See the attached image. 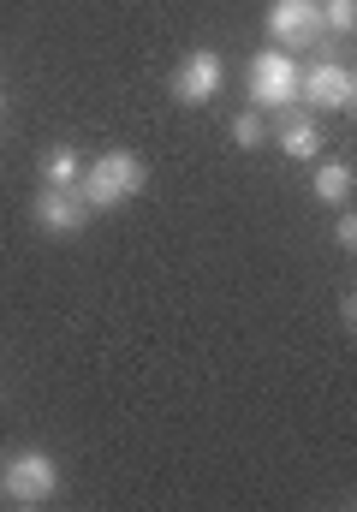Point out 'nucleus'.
Instances as JSON below:
<instances>
[{"label": "nucleus", "instance_id": "nucleus-2", "mask_svg": "<svg viewBox=\"0 0 357 512\" xmlns=\"http://www.w3.org/2000/svg\"><path fill=\"white\" fill-rule=\"evenodd\" d=\"M60 459L48 447H18L6 465H0V501L12 507H48L60 495Z\"/></svg>", "mask_w": 357, "mask_h": 512}, {"label": "nucleus", "instance_id": "nucleus-3", "mask_svg": "<svg viewBox=\"0 0 357 512\" xmlns=\"http://www.w3.org/2000/svg\"><path fill=\"white\" fill-rule=\"evenodd\" d=\"M250 102L268 108V114L292 108V102H298V54H286V48H262V54L250 60Z\"/></svg>", "mask_w": 357, "mask_h": 512}, {"label": "nucleus", "instance_id": "nucleus-1", "mask_svg": "<svg viewBox=\"0 0 357 512\" xmlns=\"http://www.w3.org/2000/svg\"><path fill=\"white\" fill-rule=\"evenodd\" d=\"M72 191L84 197V209H125L131 197L149 191V161L137 149H102L96 161H84Z\"/></svg>", "mask_w": 357, "mask_h": 512}, {"label": "nucleus", "instance_id": "nucleus-9", "mask_svg": "<svg viewBox=\"0 0 357 512\" xmlns=\"http://www.w3.org/2000/svg\"><path fill=\"white\" fill-rule=\"evenodd\" d=\"M274 143H280V155H292V161H316V155H322V126H316L310 114H292V108H280Z\"/></svg>", "mask_w": 357, "mask_h": 512}, {"label": "nucleus", "instance_id": "nucleus-15", "mask_svg": "<svg viewBox=\"0 0 357 512\" xmlns=\"http://www.w3.org/2000/svg\"><path fill=\"white\" fill-rule=\"evenodd\" d=\"M0 114H6V90H0Z\"/></svg>", "mask_w": 357, "mask_h": 512}, {"label": "nucleus", "instance_id": "nucleus-6", "mask_svg": "<svg viewBox=\"0 0 357 512\" xmlns=\"http://www.w3.org/2000/svg\"><path fill=\"white\" fill-rule=\"evenodd\" d=\"M262 30H268V42L274 48H316L328 30H322V12H316V0H268V18H262Z\"/></svg>", "mask_w": 357, "mask_h": 512}, {"label": "nucleus", "instance_id": "nucleus-14", "mask_svg": "<svg viewBox=\"0 0 357 512\" xmlns=\"http://www.w3.org/2000/svg\"><path fill=\"white\" fill-rule=\"evenodd\" d=\"M340 322H346V334H352V322H357V298H352V292L340 298Z\"/></svg>", "mask_w": 357, "mask_h": 512}, {"label": "nucleus", "instance_id": "nucleus-7", "mask_svg": "<svg viewBox=\"0 0 357 512\" xmlns=\"http://www.w3.org/2000/svg\"><path fill=\"white\" fill-rule=\"evenodd\" d=\"M30 221H36L48 239H78V233L90 227V209H84V197H78V191L42 185V191L30 197Z\"/></svg>", "mask_w": 357, "mask_h": 512}, {"label": "nucleus", "instance_id": "nucleus-11", "mask_svg": "<svg viewBox=\"0 0 357 512\" xmlns=\"http://www.w3.org/2000/svg\"><path fill=\"white\" fill-rule=\"evenodd\" d=\"M316 12H322L328 36H352L357 30V0H316Z\"/></svg>", "mask_w": 357, "mask_h": 512}, {"label": "nucleus", "instance_id": "nucleus-10", "mask_svg": "<svg viewBox=\"0 0 357 512\" xmlns=\"http://www.w3.org/2000/svg\"><path fill=\"white\" fill-rule=\"evenodd\" d=\"M78 173H84V155H78V149H66V143H60V149H48V155H42V185L72 191V185H78Z\"/></svg>", "mask_w": 357, "mask_h": 512}, {"label": "nucleus", "instance_id": "nucleus-4", "mask_svg": "<svg viewBox=\"0 0 357 512\" xmlns=\"http://www.w3.org/2000/svg\"><path fill=\"white\" fill-rule=\"evenodd\" d=\"M221 84H227V60L215 54V48H191L179 66H173V102L179 108H209L215 96H221Z\"/></svg>", "mask_w": 357, "mask_h": 512}, {"label": "nucleus", "instance_id": "nucleus-13", "mask_svg": "<svg viewBox=\"0 0 357 512\" xmlns=\"http://www.w3.org/2000/svg\"><path fill=\"white\" fill-rule=\"evenodd\" d=\"M334 245L340 251H357V215H352V203L340 209V221H334Z\"/></svg>", "mask_w": 357, "mask_h": 512}, {"label": "nucleus", "instance_id": "nucleus-12", "mask_svg": "<svg viewBox=\"0 0 357 512\" xmlns=\"http://www.w3.org/2000/svg\"><path fill=\"white\" fill-rule=\"evenodd\" d=\"M233 143H238V149H262V143H268V126H262V114H256V108L233 114Z\"/></svg>", "mask_w": 357, "mask_h": 512}, {"label": "nucleus", "instance_id": "nucleus-5", "mask_svg": "<svg viewBox=\"0 0 357 512\" xmlns=\"http://www.w3.org/2000/svg\"><path fill=\"white\" fill-rule=\"evenodd\" d=\"M298 96L316 102V108L352 114L357 108V72L340 66V60H310V66H298Z\"/></svg>", "mask_w": 357, "mask_h": 512}, {"label": "nucleus", "instance_id": "nucleus-8", "mask_svg": "<svg viewBox=\"0 0 357 512\" xmlns=\"http://www.w3.org/2000/svg\"><path fill=\"white\" fill-rule=\"evenodd\" d=\"M352 161H340V155H316V173H310V191H316V203H328V209H346L352 203Z\"/></svg>", "mask_w": 357, "mask_h": 512}]
</instances>
